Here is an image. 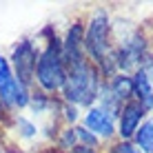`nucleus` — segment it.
<instances>
[{"label":"nucleus","mask_w":153,"mask_h":153,"mask_svg":"<svg viewBox=\"0 0 153 153\" xmlns=\"http://www.w3.org/2000/svg\"><path fill=\"white\" fill-rule=\"evenodd\" d=\"M113 31H111V18L104 9H98L89 18V25L84 27V51L87 58L100 69L102 78H113L115 69V58H113Z\"/></svg>","instance_id":"obj_1"},{"label":"nucleus","mask_w":153,"mask_h":153,"mask_svg":"<svg viewBox=\"0 0 153 153\" xmlns=\"http://www.w3.org/2000/svg\"><path fill=\"white\" fill-rule=\"evenodd\" d=\"M104 78L100 69L91 60H84L80 65L67 67V80L62 87V102L73 107H93L98 102V93Z\"/></svg>","instance_id":"obj_2"},{"label":"nucleus","mask_w":153,"mask_h":153,"mask_svg":"<svg viewBox=\"0 0 153 153\" xmlns=\"http://www.w3.org/2000/svg\"><path fill=\"white\" fill-rule=\"evenodd\" d=\"M67 80V65L62 60L60 51V40L49 38L45 45V49L38 53V62H36V82H38L40 91L47 96L62 91Z\"/></svg>","instance_id":"obj_3"},{"label":"nucleus","mask_w":153,"mask_h":153,"mask_svg":"<svg viewBox=\"0 0 153 153\" xmlns=\"http://www.w3.org/2000/svg\"><path fill=\"white\" fill-rule=\"evenodd\" d=\"M31 91L29 87L20 84L13 76L11 62L4 56H0V100H2L4 109H25L29 107Z\"/></svg>","instance_id":"obj_4"},{"label":"nucleus","mask_w":153,"mask_h":153,"mask_svg":"<svg viewBox=\"0 0 153 153\" xmlns=\"http://www.w3.org/2000/svg\"><path fill=\"white\" fill-rule=\"evenodd\" d=\"M149 53L146 51V40L142 33H131L118 45V49L113 51V58H115V69L118 73H129L131 71H138L144 56Z\"/></svg>","instance_id":"obj_5"},{"label":"nucleus","mask_w":153,"mask_h":153,"mask_svg":"<svg viewBox=\"0 0 153 153\" xmlns=\"http://www.w3.org/2000/svg\"><path fill=\"white\" fill-rule=\"evenodd\" d=\"M38 47L31 40H22L13 47L11 53V69L16 80L25 87H31V82L36 80V62H38Z\"/></svg>","instance_id":"obj_6"},{"label":"nucleus","mask_w":153,"mask_h":153,"mask_svg":"<svg viewBox=\"0 0 153 153\" xmlns=\"http://www.w3.org/2000/svg\"><path fill=\"white\" fill-rule=\"evenodd\" d=\"M146 120V111L140 107L135 100H129L120 107L118 118H115V133L120 135V140L131 142L135 135V131L140 129V124Z\"/></svg>","instance_id":"obj_7"},{"label":"nucleus","mask_w":153,"mask_h":153,"mask_svg":"<svg viewBox=\"0 0 153 153\" xmlns=\"http://www.w3.org/2000/svg\"><path fill=\"white\" fill-rule=\"evenodd\" d=\"M60 51H62V60H65L67 67H73V65H80V62L89 60L87 51H84V27L80 22H73L67 29L65 38L60 42Z\"/></svg>","instance_id":"obj_8"},{"label":"nucleus","mask_w":153,"mask_h":153,"mask_svg":"<svg viewBox=\"0 0 153 153\" xmlns=\"http://www.w3.org/2000/svg\"><path fill=\"white\" fill-rule=\"evenodd\" d=\"M84 129L91 131L96 138L111 140L115 135V115H111L107 109L93 104V107H89L87 113H84Z\"/></svg>","instance_id":"obj_9"},{"label":"nucleus","mask_w":153,"mask_h":153,"mask_svg":"<svg viewBox=\"0 0 153 153\" xmlns=\"http://www.w3.org/2000/svg\"><path fill=\"white\" fill-rule=\"evenodd\" d=\"M131 78H133V100L144 111H151L153 109V84H151V80L144 76L142 69H138Z\"/></svg>","instance_id":"obj_10"},{"label":"nucleus","mask_w":153,"mask_h":153,"mask_svg":"<svg viewBox=\"0 0 153 153\" xmlns=\"http://www.w3.org/2000/svg\"><path fill=\"white\" fill-rule=\"evenodd\" d=\"M107 84H109L111 93L115 96V100H118L120 104L133 100V78H131L129 73H115L113 78L107 80Z\"/></svg>","instance_id":"obj_11"},{"label":"nucleus","mask_w":153,"mask_h":153,"mask_svg":"<svg viewBox=\"0 0 153 153\" xmlns=\"http://www.w3.org/2000/svg\"><path fill=\"white\" fill-rule=\"evenodd\" d=\"M131 142H133L142 153H153V118H146L144 122L140 124V129L135 131V135H133Z\"/></svg>","instance_id":"obj_12"},{"label":"nucleus","mask_w":153,"mask_h":153,"mask_svg":"<svg viewBox=\"0 0 153 153\" xmlns=\"http://www.w3.org/2000/svg\"><path fill=\"white\" fill-rule=\"evenodd\" d=\"M53 102H56V98L47 96V93H42V91H33L31 93V100H29L31 109H33L36 113H45L49 107H53Z\"/></svg>","instance_id":"obj_13"},{"label":"nucleus","mask_w":153,"mask_h":153,"mask_svg":"<svg viewBox=\"0 0 153 153\" xmlns=\"http://www.w3.org/2000/svg\"><path fill=\"white\" fill-rule=\"evenodd\" d=\"M58 146L62 151H73L78 146V135H76V126H67L62 129L60 133V140H58Z\"/></svg>","instance_id":"obj_14"},{"label":"nucleus","mask_w":153,"mask_h":153,"mask_svg":"<svg viewBox=\"0 0 153 153\" xmlns=\"http://www.w3.org/2000/svg\"><path fill=\"white\" fill-rule=\"evenodd\" d=\"M76 135H78V144L89 146V149H96V151H98V146H100V138H96L91 131H87L84 126H76Z\"/></svg>","instance_id":"obj_15"},{"label":"nucleus","mask_w":153,"mask_h":153,"mask_svg":"<svg viewBox=\"0 0 153 153\" xmlns=\"http://www.w3.org/2000/svg\"><path fill=\"white\" fill-rule=\"evenodd\" d=\"M16 126L20 129V135H25V138H36V133H38L36 124L29 122L27 118H16Z\"/></svg>","instance_id":"obj_16"},{"label":"nucleus","mask_w":153,"mask_h":153,"mask_svg":"<svg viewBox=\"0 0 153 153\" xmlns=\"http://www.w3.org/2000/svg\"><path fill=\"white\" fill-rule=\"evenodd\" d=\"M107 153H142V151L133 144V142L118 140V142H113V144H111V149H109Z\"/></svg>","instance_id":"obj_17"},{"label":"nucleus","mask_w":153,"mask_h":153,"mask_svg":"<svg viewBox=\"0 0 153 153\" xmlns=\"http://www.w3.org/2000/svg\"><path fill=\"white\" fill-rule=\"evenodd\" d=\"M60 111H62V118H65L69 124H76L78 122V107L67 104V102H60Z\"/></svg>","instance_id":"obj_18"},{"label":"nucleus","mask_w":153,"mask_h":153,"mask_svg":"<svg viewBox=\"0 0 153 153\" xmlns=\"http://www.w3.org/2000/svg\"><path fill=\"white\" fill-rule=\"evenodd\" d=\"M140 69L144 71V76L149 78V80H151V84H153V56H151V53H146V56H144V60H142Z\"/></svg>","instance_id":"obj_19"},{"label":"nucleus","mask_w":153,"mask_h":153,"mask_svg":"<svg viewBox=\"0 0 153 153\" xmlns=\"http://www.w3.org/2000/svg\"><path fill=\"white\" fill-rule=\"evenodd\" d=\"M69 153H98L96 149H89V146H82V144H78L73 151H69Z\"/></svg>","instance_id":"obj_20"},{"label":"nucleus","mask_w":153,"mask_h":153,"mask_svg":"<svg viewBox=\"0 0 153 153\" xmlns=\"http://www.w3.org/2000/svg\"><path fill=\"white\" fill-rule=\"evenodd\" d=\"M9 111H7V109H4V104H2V100H0V120H2L4 118V115H7Z\"/></svg>","instance_id":"obj_21"}]
</instances>
